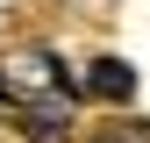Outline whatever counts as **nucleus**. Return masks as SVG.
<instances>
[{
	"label": "nucleus",
	"mask_w": 150,
	"mask_h": 143,
	"mask_svg": "<svg viewBox=\"0 0 150 143\" xmlns=\"http://www.w3.org/2000/svg\"><path fill=\"white\" fill-rule=\"evenodd\" d=\"M0 86H7L14 100H64V64H57V50H14L7 64H0Z\"/></svg>",
	"instance_id": "obj_1"
},
{
	"label": "nucleus",
	"mask_w": 150,
	"mask_h": 143,
	"mask_svg": "<svg viewBox=\"0 0 150 143\" xmlns=\"http://www.w3.org/2000/svg\"><path fill=\"white\" fill-rule=\"evenodd\" d=\"M93 86H100V93H129L136 79H129V64H115V57H100V64H93Z\"/></svg>",
	"instance_id": "obj_2"
}]
</instances>
